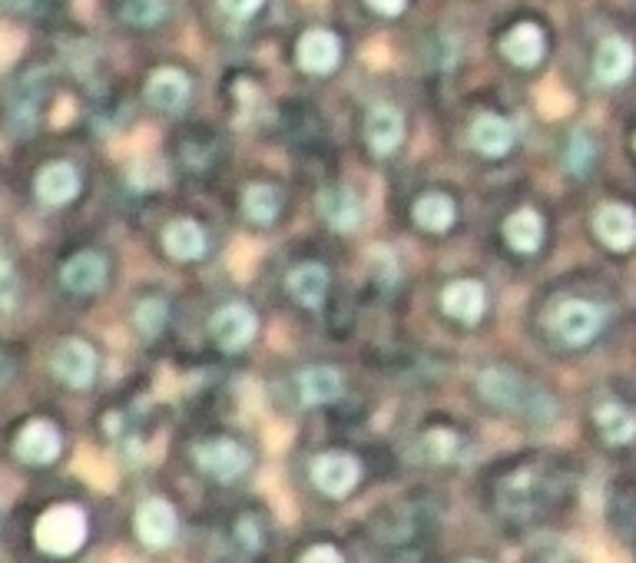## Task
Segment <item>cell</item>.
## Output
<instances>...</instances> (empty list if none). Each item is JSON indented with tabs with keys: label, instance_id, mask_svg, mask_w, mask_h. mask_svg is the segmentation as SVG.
I'll use <instances>...</instances> for the list:
<instances>
[{
	"label": "cell",
	"instance_id": "1",
	"mask_svg": "<svg viewBox=\"0 0 636 563\" xmlns=\"http://www.w3.org/2000/svg\"><path fill=\"white\" fill-rule=\"evenodd\" d=\"M83 537H87V517L80 507H70V504L47 510L37 523V543L54 556L74 553L83 543Z\"/></svg>",
	"mask_w": 636,
	"mask_h": 563
},
{
	"label": "cell",
	"instance_id": "2",
	"mask_svg": "<svg viewBox=\"0 0 636 563\" xmlns=\"http://www.w3.org/2000/svg\"><path fill=\"white\" fill-rule=\"evenodd\" d=\"M603 325V312L593 302H580L570 299L554 312V331L567 341V345H587Z\"/></svg>",
	"mask_w": 636,
	"mask_h": 563
},
{
	"label": "cell",
	"instance_id": "3",
	"mask_svg": "<svg viewBox=\"0 0 636 563\" xmlns=\"http://www.w3.org/2000/svg\"><path fill=\"white\" fill-rule=\"evenodd\" d=\"M478 389L488 402H494L498 408H507V412H531V398L534 392L517 379L511 371H501V368H491L478 379Z\"/></svg>",
	"mask_w": 636,
	"mask_h": 563
},
{
	"label": "cell",
	"instance_id": "4",
	"mask_svg": "<svg viewBox=\"0 0 636 563\" xmlns=\"http://www.w3.org/2000/svg\"><path fill=\"white\" fill-rule=\"evenodd\" d=\"M54 371L70 389H87L97 374V351L87 341H64L54 354Z\"/></svg>",
	"mask_w": 636,
	"mask_h": 563
},
{
	"label": "cell",
	"instance_id": "5",
	"mask_svg": "<svg viewBox=\"0 0 636 563\" xmlns=\"http://www.w3.org/2000/svg\"><path fill=\"white\" fill-rule=\"evenodd\" d=\"M196 461L205 474L220 481H233L249 468V454L236 441H209L196 451Z\"/></svg>",
	"mask_w": 636,
	"mask_h": 563
},
{
	"label": "cell",
	"instance_id": "6",
	"mask_svg": "<svg viewBox=\"0 0 636 563\" xmlns=\"http://www.w3.org/2000/svg\"><path fill=\"white\" fill-rule=\"evenodd\" d=\"M256 335V315L246 305H226L212 315V338H216L226 351L246 348Z\"/></svg>",
	"mask_w": 636,
	"mask_h": 563
},
{
	"label": "cell",
	"instance_id": "7",
	"mask_svg": "<svg viewBox=\"0 0 636 563\" xmlns=\"http://www.w3.org/2000/svg\"><path fill=\"white\" fill-rule=\"evenodd\" d=\"M312 481L328 497H345L358 484V464L348 454H322L312 468Z\"/></svg>",
	"mask_w": 636,
	"mask_h": 563
},
{
	"label": "cell",
	"instance_id": "8",
	"mask_svg": "<svg viewBox=\"0 0 636 563\" xmlns=\"http://www.w3.org/2000/svg\"><path fill=\"white\" fill-rule=\"evenodd\" d=\"M593 229L616 252H623V249H629L636 243V216H633L629 206H620V203L600 206L596 219H593Z\"/></svg>",
	"mask_w": 636,
	"mask_h": 563
},
{
	"label": "cell",
	"instance_id": "9",
	"mask_svg": "<svg viewBox=\"0 0 636 563\" xmlns=\"http://www.w3.org/2000/svg\"><path fill=\"white\" fill-rule=\"evenodd\" d=\"M80 193V176L70 162H54L37 176V196L44 206H64Z\"/></svg>",
	"mask_w": 636,
	"mask_h": 563
},
{
	"label": "cell",
	"instance_id": "10",
	"mask_svg": "<svg viewBox=\"0 0 636 563\" xmlns=\"http://www.w3.org/2000/svg\"><path fill=\"white\" fill-rule=\"evenodd\" d=\"M338 57H342V44L335 34L328 31H309L302 41H299V64L309 70V74H328L338 67Z\"/></svg>",
	"mask_w": 636,
	"mask_h": 563
},
{
	"label": "cell",
	"instance_id": "11",
	"mask_svg": "<svg viewBox=\"0 0 636 563\" xmlns=\"http://www.w3.org/2000/svg\"><path fill=\"white\" fill-rule=\"evenodd\" d=\"M186 97H189V77H186L182 70L166 67V70H159V74H153L149 83H146V100H149V106H156V110H163V113H176V110L186 103Z\"/></svg>",
	"mask_w": 636,
	"mask_h": 563
},
{
	"label": "cell",
	"instance_id": "12",
	"mask_svg": "<svg viewBox=\"0 0 636 563\" xmlns=\"http://www.w3.org/2000/svg\"><path fill=\"white\" fill-rule=\"evenodd\" d=\"M136 530L143 543L166 547L176 537V510L166 500H146L136 514Z\"/></svg>",
	"mask_w": 636,
	"mask_h": 563
},
{
	"label": "cell",
	"instance_id": "13",
	"mask_svg": "<svg viewBox=\"0 0 636 563\" xmlns=\"http://www.w3.org/2000/svg\"><path fill=\"white\" fill-rule=\"evenodd\" d=\"M18 454L27 464H51L60 454V435L47 421H34L18 438Z\"/></svg>",
	"mask_w": 636,
	"mask_h": 563
},
{
	"label": "cell",
	"instance_id": "14",
	"mask_svg": "<svg viewBox=\"0 0 636 563\" xmlns=\"http://www.w3.org/2000/svg\"><path fill=\"white\" fill-rule=\"evenodd\" d=\"M365 136L375 153H394L404 136V120L394 106H375L365 120Z\"/></svg>",
	"mask_w": 636,
	"mask_h": 563
},
{
	"label": "cell",
	"instance_id": "15",
	"mask_svg": "<svg viewBox=\"0 0 636 563\" xmlns=\"http://www.w3.org/2000/svg\"><path fill=\"white\" fill-rule=\"evenodd\" d=\"M593 70L603 83H623L633 74V47L623 37H606L596 50Z\"/></svg>",
	"mask_w": 636,
	"mask_h": 563
},
{
	"label": "cell",
	"instance_id": "16",
	"mask_svg": "<svg viewBox=\"0 0 636 563\" xmlns=\"http://www.w3.org/2000/svg\"><path fill=\"white\" fill-rule=\"evenodd\" d=\"M319 210L338 233H355L361 226V203L352 190H325L319 196Z\"/></svg>",
	"mask_w": 636,
	"mask_h": 563
},
{
	"label": "cell",
	"instance_id": "17",
	"mask_svg": "<svg viewBox=\"0 0 636 563\" xmlns=\"http://www.w3.org/2000/svg\"><path fill=\"white\" fill-rule=\"evenodd\" d=\"M163 246H166V252H169L172 259L192 262V259L205 256V233H202V226L192 223V219H176V223L166 226Z\"/></svg>",
	"mask_w": 636,
	"mask_h": 563
},
{
	"label": "cell",
	"instance_id": "18",
	"mask_svg": "<svg viewBox=\"0 0 636 563\" xmlns=\"http://www.w3.org/2000/svg\"><path fill=\"white\" fill-rule=\"evenodd\" d=\"M107 279V262L100 252H80L67 262L64 269V285L77 295H90L103 285Z\"/></svg>",
	"mask_w": 636,
	"mask_h": 563
},
{
	"label": "cell",
	"instance_id": "19",
	"mask_svg": "<svg viewBox=\"0 0 636 563\" xmlns=\"http://www.w3.org/2000/svg\"><path fill=\"white\" fill-rule=\"evenodd\" d=\"M471 139H475L478 153H484V156H504V153L511 149V143H514V126H511L507 120L494 116V113H484V116L475 120Z\"/></svg>",
	"mask_w": 636,
	"mask_h": 563
},
{
	"label": "cell",
	"instance_id": "20",
	"mask_svg": "<svg viewBox=\"0 0 636 563\" xmlns=\"http://www.w3.org/2000/svg\"><path fill=\"white\" fill-rule=\"evenodd\" d=\"M488 295L478 282H455L445 289V312L458 322H478L484 315Z\"/></svg>",
	"mask_w": 636,
	"mask_h": 563
},
{
	"label": "cell",
	"instance_id": "21",
	"mask_svg": "<svg viewBox=\"0 0 636 563\" xmlns=\"http://www.w3.org/2000/svg\"><path fill=\"white\" fill-rule=\"evenodd\" d=\"M342 374L335 368H309L299 379V392L305 405H325L342 395Z\"/></svg>",
	"mask_w": 636,
	"mask_h": 563
},
{
	"label": "cell",
	"instance_id": "22",
	"mask_svg": "<svg viewBox=\"0 0 636 563\" xmlns=\"http://www.w3.org/2000/svg\"><path fill=\"white\" fill-rule=\"evenodd\" d=\"M504 57L517 67H534L544 57V34L534 24H521L504 37Z\"/></svg>",
	"mask_w": 636,
	"mask_h": 563
},
{
	"label": "cell",
	"instance_id": "23",
	"mask_svg": "<svg viewBox=\"0 0 636 563\" xmlns=\"http://www.w3.org/2000/svg\"><path fill=\"white\" fill-rule=\"evenodd\" d=\"M414 223L428 233H445L455 223V203L445 193H428L414 203Z\"/></svg>",
	"mask_w": 636,
	"mask_h": 563
},
{
	"label": "cell",
	"instance_id": "24",
	"mask_svg": "<svg viewBox=\"0 0 636 563\" xmlns=\"http://www.w3.org/2000/svg\"><path fill=\"white\" fill-rule=\"evenodd\" d=\"M289 289L295 295V302H302L305 308H319L328 289V272L322 266H299L289 275Z\"/></svg>",
	"mask_w": 636,
	"mask_h": 563
},
{
	"label": "cell",
	"instance_id": "25",
	"mask_svg": "<svg viewBox=\"0 0 636 563\" xmlns=\"http://www.w3.org/2000/svg\"><path fill=\"white\" fill-rule=\"evenodd\" d=\"M504 236H507V243L517 252H534L540 246V239H544V223H540V216L534 210H521V213H514L507 219Z\"/></svg>",
	"mask_w": 636,
	"mask_h": 563
},
{
	"label": "cell",
	"instance_id": "26",
	"mask_svg": "<svg viewBox=\"0 0 636 563\" xmlns=\"http://www.w3.org/2000/svg\"><path fill=\"white\" fill-rule=\"evenodd\" d=\"M243 206H246V216H249L253 223L269 226V223H276V216H279V210H282V193L276 190V185L256 182V185H249V190H246Z\"/></svg>",
	"mask_w": 636,
	"mask_h": 563
},
{
	"label": "cell",
	"instance_id": "27",
	"mask_svg": "<svg viewBox=\"0 0 636 563\" xmlns=\"http://www.w3.org/2000/svg\"><path fill=\"white\" fill-rule=\"evenodd\" d=\"M596 425H600V435L610 444H626L636 435V418L623 405H600L596 408Z\"/></svg>",
	"mask_w": 636,
	"mask_h": 563
},
{
	"label": "cell",
	"instance_id": "28",
	"mask_svg": "<svg viewBox=\"0 0 636 563\" xmlns=\"http://www.w3.org/2000/svg\"><path fill=\"white\" fill-rule=\"evenodd\" d=\"M166 18V0H130L123 8V21L136 27H149Z\"/></svg>",
	"mask_w": 636,
	"mask_h": 563
},
{
	"label": "cell",
	"instance_id": "29",
	"mask_svg": "<svg viewBox=\"0 0 636 563\" xmlns=\"http://www.w3.org/2000/svg\"><path fill=\"white\" fill-rule=\"evenodd\" d=\"M163 325H166V302H159V299H143V302L136 305V328H140L146 338H153V335L163 331Z\"/></svg>",
	"mask_w": 636,
	"mask_h": 563
},
{
	"label": "cell",
	"instance_id": "30",
	"mask_svg": "<svg viewBox=\"0 0 636 563\" xmlns=\"http://www.w3.org/2000/svg\"><path fill=\"white\" fill-rule=\"evenodd\" d=\"M421 451L432 461H448L458 451V438L451 431H432V435L421 438Z\"/></svg>",
	"mask_w": 636,
	"mask_h": 563
},
{
	"label": "cell",
	"instance_id": "31",
	"mask_svg": "<svg viewBox=\"0 0 636 563\" xmlns=\"http://www.w3.org/2000/svg\"><path fill=\"white\" fill-rule=\"evenodd\" d=\"M18 295H21L18 272L8 259H0V312H11L18 305Z\"/></svg>",
	"mask_w": 636,
	"mask_h": 563
},
{
	"label": "cell",
	"instance_id": "32",
	"mask_svg": "<svg viewBox=\"0 0 636 563\" xmlns=\"http://www.w3.org/2000/svg\"><path fill=\"white\" fill-rule=\"evenodd\" d=\"M567 162H570V169H573L577 176L590 172V166H593V143H590L587 133H577V136H573L570 153H567Z\"/></svg>",
	"mask_w": 636,
	"mask_h": 563
},
{
	"label": "cell",
	"instance_id": "33",
	"mask_svg": "<svg viewBox=\"0 0 636 563\" xmlns=\"http://www.w3.org/2000/svg\"><path fill=\"white\" fill-rule=\"evenodd\" d=\"M259 4H263V0H223V8H226L233 18H249V14L259 11Z\"/></svg>",
	"mask_w": 636,
	"mask_h": 563
},
{
	"label": "cell",
	"instance_id": "34",
	"mask_svg": "<svg viewBox=\"0 0 636 563\" xmlns=\"http://www.w3.org/2000/svg\"><path fill=\"white\" fill-rule=\"evenodd\" d=\"M302 563H342V556L332 547H315L302 556Z\"/></svg>",
	"mask_w": 636,
	"mask_h": 563
},
{
	"label": "cell",
	"instance_id": "35",
	"mask_svg": "<svg viewBox=\"0 0 636 563\" xmlns=\"http://www.w3.org/2000/svg\"><path fill=\"white\" fill-rule=\"evenodd\" d=\"M368 4H371L378 14H384V18H394V14H401L404 0H368Z\"/></svg>",
	"mask_w": 636,
	"mask_h": 563
},
{
	"label": "cell",
	"instance_id": "36",
	"mask_svg": "<svg viewBox=\"0 0 636 563\" xmlns=\"http://www.w3.org/2000/svg\"><path fill=\"white\" fill-rule=\"evenodd\" d=\"M8 374H11V361H8L4 354H0V385L8 382Z\"/></svg>",
	"mask_w": 636,
	"mask_h": 563
},
{
	"label": "cell",
	"instance_id": "37",
	"mask_svg": "<svg viewBox=\"0 0 636 563\" xmlns=\"http://www.w3.org/2000/svg\"><path fill=\"white\" fill-rule=\"evenodd\" d=\"M465 563H478V560H465Z\"/></svg>",
	"mask_w": 636,
	"mask_h": 563
}]
</instances>
